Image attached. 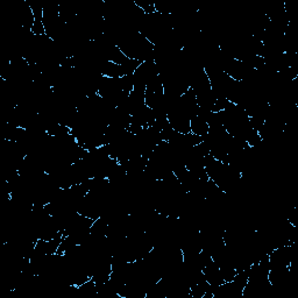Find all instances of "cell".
Listing matches in <instances>:
<instances>
[{"label": "cell", "mask_w": 298, "mask_h": 298, "mask_svg": "<svg viewBox=\"0 0 298 298\" xmlns=\"http://www.w3.org/2000/svg\"><path fill=\"white\" fill-rule=\"evenodd\" d=\"M208 131H210V126H208L206 120L202 118V116L196 115L190 120V132L192 134L204 138V136L207 135Z\"/></svg>", "instance_id": "obj_1"}]
</instances>
